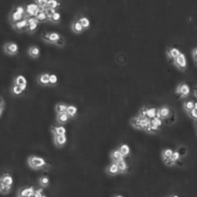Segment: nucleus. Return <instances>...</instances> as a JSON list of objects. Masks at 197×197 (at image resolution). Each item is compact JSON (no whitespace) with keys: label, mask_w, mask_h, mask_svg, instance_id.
<instances>
[{"label":"nucleus","mask_w":197,"mask_h":197,"mask_svg":"<svg viewBox=\"0 0 197 197\" xmlns=\"http://www.w3.org/2000/svg\"><path fill=\"white\" fill-rule=\"evenodd\" d=\"M118 150L121 152L122 155L124 156V157L128 155L129 154H130V152H131L130 146H129L127 144H121L118 146Z\"/></svg>","instance_id":"nucleus-29"},{"label":"nucleus","mask_w":197,"mask_h":197,"mask_svg":"<svg viewBox=\"0 0 197 197\" xmlns=\"http://www.w3.org/2000/svg\"><path fill=\"white\" fill-rule=\"evenodd\" d=\"M35 3L38 5L40 9H44L47 7V0H36Z\"/></svg>","instance_id":"nucleus-43"},{"label":"nucleus","mask_w":197,"mask_h":197,"mask_svg":"<svg viewBox=\"0 0 197 197\" xmlns=\"http://www.w3.org/2000/svg\"><path fill=\"white\" fill-rule=\"evenodd\" d=\"M163 120H162L161 118L155 117V118L150 119V125L155 127L156 128L159 129L163 125Z\"/></svg>","instance_id":"nucleus-34"},{"label":"nucleus","mask_w":197,"mask_h":197,"mask_svg":"<svg viewBox=\"0 0 197 197\" xmlns=\"http://www.w3.org/2000/svg\"><path fill=\"white\" fill-rule=\"evenodd\" d=\"M4 109H5V108H1V107H0V118H1L2 116H3V114H4Z\"/></svg>","instance_id":"nucleus-49"},{"label":"nucleus","mask_w":197,"mask_h":197,"mask_svg":"<svg viewBox=\"0 0 197 197\" xmlns=\"http://www.w3.org/2000/svg\"><path fill=\"white\" fill-rule=\"evenodd\" d=\"M4 50L7 54L15 55L19 51V46L16 42H7L4 44Z\"/></svg>","instance_id":"nucleus-7"},{"label":"nucleus","mask_w":197,"mask_h":197,"mask_svg":"<svg viewBox=\"0 0 197 197\" xmlns=\"http://www.w3.org/2000/svg\"><path fill=\"white\" fill-rule=\"evenodd\" d=\"M13 85H17V86H23V85H27V80L25 76L20 74L16 76L14 80H13Z\"/></svg>","instance_id":"nucleus-24"},{"label":"nucleus","mask_w":197,"mask_h":197,"mask_svg":"<svg viewBox=\"0 0 197 197\" xmlns=\"http://www.w3.org/2000/svg\"><path fill=\"white\" fill-rule=\"evenodd\" d=\"M180 158H181V156L179 155V153H178V151H173V155L171 156L170 159L173 162V163H176V162H178V160L180 159Z\"/></svg>","instance_id":"nucleus-44"},{"label":"nucleus","mask_w":197,"mask_h":197,"mask_svg":"<svg viewBox=\"0 0 197 197\" xmlns=\"http://www.w3.org/2000/svg\"><path fill=\"white\" fill-rule=\"evenodd\" d=\"M173 153V150L172 149H170V148L163 149V151H162V157H163V161H166L168 159H170Z\"/></svg>","instance_id":"nucleus-32"},{"label":"nucleus","mask_w":197,"mask_h":197,"mask_svg":"<svg viewBox=\"0 0 197 197\" xmlns=\"http://www.w3.org/2000/svg\"><path fill=\"white\" fill-rule=\"evenodd\" d=\"M66 114L69 116V118H74L77 114V108L73 104H68Z\"/></svg>","instance_id":"nucleus-26"},{"label":"nucleus","mask_w":197,"mask_h":197,"mask_svg":"<svg viewBox=\"0 0 197 197\" xmlns=\"http://www.w3.org/2000/svg\"><path fill=\"white\" fill-rule=\"evenodd\" d=\"M26 8V14L27 16H30V17H35L36 14L38 13L39 11L40 10L38 5L35 3H30L27 4V6L25 7Z\"/></svg>","instance_id":"nucleus-10"},{"label":"nucleus","mask_w":197,"mask_h":197,"mask_svg":"<svg viewBox=\"0 0 197 197\" xmlns=\"http://www.w3.org/2000/svg\"><path fill=\"white\" fill-rule=\"evenodd\" d=\"M12 94L15 95H22L23 91L22 88L20 87L19 86H17V85H13L12 86Z\"/></svg>","instance_id":"nucleus-39"},{"label":"nucleus","mask_w":197,"mask_h":197,"mask_svg":"<svg viewBox=\"0 0 197 197\" xmlns=\"http://www.w3.org/2000/svg\"><path fill=\"white\" fill-rule=\"evenodd\" d=\"M173 62L174 65L181 71H185L187 68V59H186V54L181 52L178 57L173 59Z\"/></svg>","instance_id":"nucleus-5"},{"label":"nucleus","mask_w":197,"mask_h":197,"mask_svg":"<svg viewBox=\"0 0 197 197\" xmlns=\"http://www.w3.org/2000/svg\"><path fill=\"white\" fill-rule=\"evenodd\" d=\"M49 75L50 73L49 72H42L38 76V82L42 86H49Z\"/></svg>","instance_id":"nucleus-18"},{"label":"nucleus","mask_w":197,"mask_h":197,"mask_svg":"<svg viewBox=\"0 0 197 197\" xmlns=\"http://www.w3.org/2000/svg\"><path fill=\"white\" fill-rule=\"evenodd\" d=\"M28 54L30 55L31 58H36L40 56V49L37 45H32L30 46L28 49Z\"/></svg>","instance_id":"nucleus-22"},{"label":"nucleus","mask_w":197,"mask_h":197,"mask_svg":"<svg viewBox=\"0 0 197 197\" xmlns=\"http://www.w3.org/2000/svg\"><path fill=\"white\" fill-rule=\"evenodd\" d=\"M54 45H56L58 46H60V47H63V46L64 45H65V40L64 38H63V36H61L60 38H59V40H58Z\"/></svg>","instance_id":"nucleus-46"},{"label":"nucleus","mask_w":197,"mask_h":197,"mask_svg":"<svg viewBox=\"0 0 197 197\" xmlns=\"http://www.w3.org/2000/svg\"><path fill=\"white\" fill-rule=\"evenodd\" d=\"M49 182H50V180H49V178L48 176H42L41 178H40V180H39L40 185L43 187L49 186Z\"/></svg>","instance_id":"nucleus-38"},{"label":"nucleus","mask_w":197,"mask_h":197,"mask_svg":"<svg viewBox=\"0 0 197 197\" xmlns=\"http://www.w3.org/2000/svg\"><path fill=\"white\" fill-rule=\"evenodd\" d=\"M42 10H44L46 16H47V18H48V20L50 19V18H51V17L53 16V13L57 11V9H54V8H49V7H46L45 8H44V9H42Z\"/></svg>","instance_id":"nucleus-40"},{"label":"nucleus","mask_w":197,"mask_h":197,"mask_svg":"<svg viewBox=\"0 0 197 197\" xmlns=\"http://www.w3.org/2000/svg\"><path fill=\"white\" fill-rule=\"evenodd\" d=\"M176 93L182 98H186L191 94V87L186 81H182L176 87Z\"/></svg>","instance_id":"nucleus-4"},{"label":"nucleus","mask_w":197,"mask_h":197,"mask_svg":"<svg viewBox=\"0 0 197 197\" xmlns=\"http://www.w3.org/2000/svg\"><path fill=\"white\" fill-rule=\"evenodd\" d=\"M12 186L6 185L5 183H4V182L0 180V193L4 194V195L10 193L12 191Z\"/></svg>","instance_id":"nucleus-31"},{"label":"nucleus","mask_w":197,"mask_h":197,"mask_svg":"<svg viewBox=\"0 0 197 197\" xmlns=\"http://www.w3.org/2000/svg\"><path fill=\"white\" fill-rule=\"evenodd\" d=\"M180 53H181V50L174 46H170L166 50L167 56L171 59H174L175 58H177L180 54Z\"/></svg>","instance_id":"nucleus-13"},{"label":"nucleus","mask_w":197,"mask_h":197,"mask_svg":"<svg viewBox=\"0 0 197 197\" xmlns=\"http://www.w3.org/2000/svg\"><path fill=\"white\" fill-rule=\"evenodd\" d=\"M106 173L109 175H111V176H114V175L118 174L120 172H119V169H118V166L115 162H112L111 163H109L106 168Z\"/></svg>","instance_id":"nucleus-16"},{"label":"nucleus","mask_w":197,"mask_h":197,"mask_svg":"<svg viewBox=\"0 0 197 197\" xmlns=\"http://www.w3.org/2000/svg\"><path fill=\"white\" fill-rule=\"evenodd\" d=\"M114 197H124V196H121V195H117V196H115Z\"/></svg>","instance_id":"nucleus-50"},{"label":"nucleus","mask_w":197,"mask_h":197,"mask_svg":"<svg viewBox=\"0 0 197 197\" xmlns=\"http://www.w3.org/2000/svg\"><path fill=\"white\" fill-rule=\"evenodd\" d=\"M12 27L17 30H19V31H27V21L26 19V17L24 19L21 20L19 22H17L13 23L12 24Z\"/></svg>","instance_id":"nucleus-14"},{"label":"nucleus","mask_w":197,"mask_h":197,"mask_svg":"<svg viewBox=\"0 0 197 197\" xmlns=\"http://www.w3.org/2000/svg\"><path fill=\"white\" fill-rule=\"evenodd\" d=\"M110 156H111V159L113 160V162H117L118 160H121V159H123L125 157L122 155V153L118 149L116 150H114L113 151L111 152L110 154Z\"/></svg>","instance_id":"nucleus-25"},{"label":"nucleus","mask_w":197,"mask_h":197,"mask_svg":"<svg viewBox=\"0 0 197 197\" xmlns=\"http://www.w3.org/2000/svg\"><path fill=\"white\" fill-rule=\"evenodd\" d=\"M67 107H68V104H65V103L60 102L58 103L55 106V111L57 114H63V113H66V110H67Z\"/></svg>","instance_id":"nucleus-30"},{"label":"nucleus","mask_w":197,"mask_h":197,"mask_svg":"<svg viewBox=\"0 0 197 197\" xmlns=\"http://www.w3.org/2000/svg\"><path fill=\"white\" fill-rule=\"evenodd\" d=\"M17 197H22V196H17Z\"/></svg>","instance_id":"nucleus-53"},{"label":"nucleus","mask_w":197,"mask_h":197,"mask_svg":"<svg viewBox=\"0 0 197 197\" xmlns=\"http://www.w3.org/2000/svg\"><path fill=\"white\" fill-rule=\"evenodd\" d=\"M69 116L66 113L57 114V122L59 124H65L69 121Z\"/></svg>","instance_id":"nucleus-28"},{"label":"nucleus","mask_w":197,"mask_h":197,"mask_svg":"<svg viewBox=\"0 0 197 197\" xmlns=\"http://www.w3.org/2000/svg\"><path fill=\"white\" fill-rule=\"evenodd\" d=\"M150 119L143 118V117L140 116L139 114L136 117L132 118V120H131V124L132 127L137 129L144 130V131L147 128V127L150 125Z\"/></svg>","instance_id":"nucleus-2"},{"label":"nucleus","mask_w":197,"mask_h":197,"mask_svg":"<svg viewBox=\"0 0 197 197\" xmlns=\"http://www.w3.org/2000/svg\"><path fill=\"white\" fill-rule=\"evenodd\" d=\"M44 194H43V188H39L35 191L33 197H42Z\"/></svg>","instance_id":"nucleus-45"},{"label":"nucleus","mask_w":197,"mask_h":197,"mask_svg":"<svg viewBox=\"0 0 197 197\" xmlns=\"http://www.w3.org/2000/svg\"><path fill=\"white\" fill-rule=\"evenodd\" d=\"M186 114L189 115L191 118H193L194 120H196L197 118V107H195L191 110H190L189 112H187Z\"/></svg>","instance_id":"nucleus-42"},{"label":"nucleus","mask_w":197,"mask_h":197,"mask_svg":"<svg viewBox=\"0 0 197 197\" xmlns=\"http://www.w3.org/2000/svg\"><path fill=\"white\" fill-rule=\"evenodd\" d=\"M60 5L61 3L57 0H47V7H49V8L57 9Z\"/></svg>","instance_id":"nucleus-37"},{"label":"nucleus","mask_w":197,"mask_h":197,"mask_svg":"<svg viewBox=\"0 0 197 197\" xmlns=\"http://www.w3.org/2000/svg\"><path fill=\"white\" fill-rule=\"evenodd\" d=\"M51 132L53 136H58V135H66L67 130L63 126H55L51 129Z\"/></svg>","instance_id":"nucleus-19"},{"label":"nucleus","mask_w":197,"mask_h":197,"mask_svg":"<svg viewBox=\"0 0 197 197\" xmlns=\"http://www.w3.org/2000/svg\"><path fill=\"white\" fill-rule=\"evenodd\" d=\"M0 180L4 182V183H5L6 185L12 186V184H13V178H12V176L10 173H4V174L0 177Z\"/></svg>","instance_id":"nucleus-21"},{"label":"nucleus","mask_w":197,"mask_h":197,"mask_svg":"<svg viewBox=\"0 0 197 197\" xmlns=\"http://www.w3.org/2000/svg\"><path fill=\"white\" fill-rule=\"evenodd\" d=\"M170 197H179L178 196H177V195H173V196H171Z\"/></svg>","instance_id":"nucleus-51"},{"label":"nucleus","mask_w":197,"mask_h":197,"mask_svg":"<svg viewBox=\"0 0 197 197\" xmlns=\"http://www.w3.org/2000/svg\"><path fill=\"white\" fill-rule=\"evenodd\" d=\"M28 164L33 169H41L47 165L45 159L38 155H30L27 159Z\"/></svg>","instance_id":"nucleus-1"},{"label":"nucleus","mask_w":197,"mask_h":197,"mask_svg":"<svg viewBox=\"0 0 197 197\" xmlns=\"http://www.w3.org/2000/svg\"><path fill=\"white\" fill-rule=\"evenodd\" d=\"M171 109L170 107L168 106L166 104H163L162 106L158 108V112H157V118H161L162 120H164L166 118H169L171 116Z\"/></svg>","instance_id":"nucleus-9"},{"label":"nucleus","mask_w":197,"mask_h":197,"mask_svg":"<svg viewBox=\"0 0 197 197\" xmlns=\"http://www.w3.org/2000/svg\"><path fill=\"white\" fill-rule=\"evenodd\" d=\"M35 191L34 186H26L19 190L18 196L22 197H33Z\"/></svg>","instance_id":"nucleus-11"},{"label":"nucleus","mask_w":197,"mask_h":197,"mask_svg":"<svg viewBox=\"0 0 197 197\" xmlns=\"http://www.w3.org/2000/svg\"><path fill=\"white\" fill-rule=\"evenodd\" d=\"M196 54H197V48L196 47H194L191 49V55L193 58V60L195 63H196Z\"/></svg>","instance_id":"nucleus-47"},{"label":"nucleus","mask_w":197,"mask_h":197,"mask_svg":"<svg viewBox=\"0 0 197 197\" xmlns=\"http://www.w3.org/2000/svg\"><path fill=\"white\" fill-rule=\"evenodd\" d=\"M72 30L73 32L75 33H81L84 30V28L82 27V26L81 25V23L79 22V21L77 19H75L72 23Z\"/></svg>","instance_id":"nucleus-23"},{"label":"nucleus","mask_w":197,"mask_h":197,"mask_svg":"<svg viewBox=\"0 0 197 197\" xmlns=\"http://www.w3.org/2000/svg\"><path fill=\"white\" fill-rule=\"evenodd\" d=\"M195 107H197V103L192 98H186L183 103V108L186 113L189 112L190 110H191Z\"/></svg>","instance_id":"nucleus-17"},{"label":"nucleus","mask_w":197,"mask_h":197,"mask_svg":"<svg viewBox=\"0 0 197 197\" xmlns=\"http://www.w3.org/2000/svg\"><path fill=\"white\" fill-rule=\"evenodd\" d=\"M13 9H14L15 11L17 12H19L21 14H22V15L27 16V14H26V8H25V7L22 6V5H17V6H15V7L13 8Z\"/></svg>","instance_id":"nucleus-41"},{"label":"nucleus","mask_w":197,"mask_h":197,"mask_svg":"<svg viewBox=\"0 0 197 197\" xmlns=\"http://www.w3.org/2000/svg\"><path fill=\"white\" fill-rule=\"evenodd\" d=\"M77 20L79 21V22L81 23V25L82 26L84 30L88 29L89 27H91V21H90V19L88 18L86 16L80 15L79 17H78Z\"/></svg>","instance_id":"nucleus-20"},{"label":"nucleus","mask_w":197,"mask_h":197,"mask_svg":"<svg viewBox=\"0 0 197 197\" xmlns=\"http://www.w3.org/2000/svg\"><path fill=\"white\" fill-rule=\"evenodd\" d=\"M61 35L59 33L55 32V31H51V32H44L42 34L41 37L45 41L50 43V44H55L56 42L59 40Z\"/></svg>","instance_id":"nucleus-6"},{"label":"nucleus","mask_w":197,"mask_h":197,"mask_svg":"<svg viewBox=\"0 0 197 197\" xmlns=\"http://www.w3.org/2000/svg\"><path fill=\"white\" fill-rule=\"evenodd\" d=\"M115 163L117 164V166H118L120 173H125L126 171L127 170V168H128V164L127 163V161L125 160V159L118 160V161L115 162Z\"/></svg>","instance_id":"nucleus-27"},{"label":"nucleus","mask_w":197,"mask_h":197,"mask_svg":"<svg viewBox=\"0 0 197 197\" xmlns=\"http://www.w3.org/2000/svg\"><path fill=\"white\" fill-rule=\"evenodd\" d=\"M26 17V16L21 14L19 12H17V11H15L14 9H12L9 14V20L12 22V24L17 22H19L21 20L24 19Z\"/></svg>","instance_id":"nucleus-12"},{"label":"nucleus","mask_w":197,"mask_h":197,"mask_svg":"<svg viewBox=\"0 0 197 197\" xmlns=\"http://www.w3.org/2000/svg\"><path fill=\"white\" fill-rule=\"evenodd\" d=\"M26 19L27 21V31L29 33H34L38 29L39 22L35 17L26 16Z\"/></svg>","instance_id":"nucleus-8"},{"label":"nucleus","mask_w":197,"mask_h":197,"mask_svg":"<svg viewBox=\"0 0 197 197\" xmlns=\"http://www.w3.org/2000/svg\"><path fill=\"white\" fill-rule=\"evenodd\" d=\"M157 112H158V108H156V107L152 106V105L144 106L140 109L139 115L143 117V118L152 119V118H155L157 116Z\"/></svg>","instance_id":"nucleus-3"},{"label":"nucleus","mask_w":197,"mask_h":197,"mask_svg":"<svg viewBox=\"0 0 197 197\" xmlns=\"http://www.w3.org/2000/svg\"><path fill=\"white\" fill-rule=\"evenodd\" d=\"M35 18H36V20L38 21V22H46V21H48V18H47V16H46V14L45 13V12H44V10H42V9H40V11H39V12L36 14V16L35 17Z\"/></svg>","instance_id":"nucleus-33"},{"label":"nucleus","mask_w":197,"mask_h":197,"mask_svg":"<svg viewBox=\"0 0 197 197\" xmlns=\"http://www.w3.org/2000/svg\"><path fill=\"white\" fill-rule=\"evenodd\" d=\"M42 197H47V196H46L45 195H43V196H42Z\"/></svg>","instance_id":"nucleus-52"},{"label":"nucleus","mask_w":197,"mask_h":197,"mask_svg":"<svg viewBox=\"0 0 197 197\" xmlns=\"http://www.w3.org/2000/svg\"><path fill=\"white\" fill-rule=\"evenodd\" d=\"M53 142L58 147H62L67 143V137L66 135H58L53 136Z\"/></svg>","instance_id":"nucleus-15"},{"label":"nucleus","mask_w":197,"mask_h":197,"mask_svg":"<svg viewBox=\"0 0 197 197\" xmlns=\"http://www.w3.org/2000/svg\"><path fill=\"white\" fill-rule=\"evenodd\" d=\"M61 18H62V15H61L60 12L57 10V11L53 13V16L51 17V18L49 19V21H51V22L53 23H58L60 22Z\"/></svg>","instance_id":"nucleus-35"},{"label":"nucleus","mask_w":197,"mask_h":197,"mask_svg":"<svg viewBox=\"0 0 197 197\" xmlns=\"http://www.w3.org/2000/svg\"><path fill=\"white\" fill-rule=\"evenodd\" d=\"M0 107L1 108H5V100L3 96L0 95Z\"/></svg>","instance_id":"nucleus-48"},{"label":"nucleus","mask_w":197,"mask_h":197,"mask_svg":"<svg viewBox=\"0 0 197 197\" xmlns=\"http://www.w3.org/2000/svg\"><path fill=\"white\" fill-rule=\"evenodd\" d=\"M58 82V77L57 75L55 73H50L49 81V86H55V85H57Z\"/></svg>","instance_id":"nucleus-36"}]
</instances>
